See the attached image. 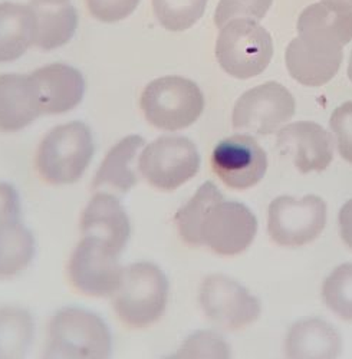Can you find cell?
<instances>
[{
    "instance_id": "cell-24",
    "label": "cell",
    "mask_w": 352,
    "mask_h": 359,
    "mask_svg": "<svg viewBox=\"0 0 352 359\" xmlns=\"http://www.w3.org/2000/svg\"><path fill=\"white\" fill-rule=\"evenodd\" d=\"M298 34L324 35L345 46L352 41V8L335 0H320L301 13Z\"/></svg>"
},
{
    "instance_id": "cell-7",
    "label": "cell",
    "mask_w": 352,
    "mask_h": 359,
    "mask_svg": "<svg viewBox=\"0 0 352 359\" xmlns=\"http://www.w3.org/2000/svg\"><path fill=\"white\" fill-rule=\"evenodd\" d=\"M121 257L123 253L98 238L81 236L67 262L68 282L85 297L111 299L126 266Z\"/></svg>"
},
{
    "instance_id": "cell-4",
    "label": "cell",
    "mask_w": 352,
    "mask_h": 359,
    "mask_svg": "<svg viewBox=\"0 0 352 359\" xmlns=\"http://www.w3.org/2000/svg\"><path fill=\"white\" fill-rule=\"evenodd\" d=\"M140 105L151 127L175 133L191 127L197 121L204 109V97L196 82L170 75L147 85Z\"/></svg>"
},
{
    "instance_id": "cell-19",
    "label": "cell",
    "mask_w": 352,
    "mask_h": 359,
    "mask_svg": "<svg viewBox=\"0 0 352 359\" xmlns=\"http://www.w3.org/2000/svg\"><path fill=\"white\" fill-rule=\"evenodd\" d=\"M41 115L31 75H0V133L22 131Z\"/></svg>"
},
{
    "instance_id": "cell-32",
    "label": "cell",
    "mask_w": 352,
    "mask_h": 359,
    "mask_svg": "<svg viewBox=\"0 0 352 359\" xmlns=\"http://www.w3.org/2000/svg\"><path fill=\"white\" fill-rule=\"evenodd\" d=\"M23 215V200L16 184L0 180V227L20 222Z\"/></svg>"
},
{
    "instance_id": "cell-8",
    "label": "cell",
    "mask_w": 352,
    "mask_h": 359,
    "mask_svg": "<svg viewBox=\"0 0 352 359\" xmlns=\"http://www.w3.org/2000/svg\"><path fill=\"white\" fill-rule=\"evenodd\" d=\"M198 305L204 316L224 331H241L250 326L262 312L259 299L241 282L223 273L203 279Z\"/></svg>"
},
{
    "instance_id": "cell-12",
    "label": "cell",
    "mask_w": 352,
    "mask_h": 359,
    "mask_svg": "<svg viewBox=\"0 0 352 359\" xmlns=\"http://www.w3.org/2000/svg\"><path fill=\"white\" fill-rule=\"evenodd\" d=\"M210 164L226 187L243 191L259 184L265 177L268 156L253 137L236 134L215 147Z\"/></svg>"
},
{
    "instance_id": "cell-30",
    "label": "cell",
    "mask_w": 352,
    "mask_h": 359,
    "mask_svg": "<svg viewBox=\"0 0 352 359\" xmlns=\"http://www.w3.org/2000/svg\"><path fill=\"white\" fill-rule=\"evenodd\" d=\"M330 127L341 157L352 164V102H344L332 112Z\"/></svg>"
},
{
    "instance_id": "cell-2",
    "label": "cell",
    "mask_w": 352,
    "mask_h": 359,
    "mask_svg": "<svg viewBox=\"0 0 352 359\" xmlns=\"http://www.w3.org/2000/svg\"><path fill=\"white\" fill-rule=\"evenodd\" d=\"M170 296L171 285L164 269L151 260H135L124 266L121 282L109 301L121 325L144 331L165 316Z\"/></svg>"
},
{
    "instance_id": "cell-31",
    "label": "cell",
    "mask_w": 352,
    "mask_h": 359,
    "mask_svg": "<svg viewBox=\"0 0 352 359\" xmlns=\"http://www.w3.org/2000/svg\"><path fill=\"white\" fill-rule=\"evenodd\" d=\"M91 15L104 23L127 19L140 5V0H86Z\"/></svg>"
},
{
    "instance_id": "cell-3",
    "label": "cell",
    "mask_w": 352,
    "mask_h": 359,
    "mask_svg": "<svg viewBox=\"0 0 352 359\" xmlns=\"http://www.w3.org/2000/svg\"><path fill=\"white\" fill-rule=\"evenodd\" d=\"M95 156L91 128L82 121L53 127L39 142L35 171L46 186L69 187L90 170Z\"/></svg>"
},
{
    "instance_id": "cell-26",
    "label": "cell",
    "mask_w": 352,
    "mask_h": 359,
    "mask_svg": "<svg viewBox=\"0 0 352 359\" xmlns=\"http://www.w3.org/2000/svg\"><path fill=\"white\" fill-rule=\"evenodd\" d=\"M160 359H231L226 338L212 329H197L189 334L180 346Z\"/></svg>"
},
{
    "instance_id": "cell-22",
    "label": "cell",
    "mask_w": 352,
    "mask_h": 359,
    "mask_svg": "<svg viewBox=\"0 0 352 359\" xmlns=\"http://www.w3.org/2000/svg\"><path fill=\"white\" fill-rule=\"evenodd\" d=\"M36 19L29 5L0 4V64L13 62L35 45Z\"/></svg>"
},
{
    "instance_id": "cell-29",
    "label": "cell",
    "mask_w": 352,
    "mask_h": 359,
    "mask_svg": "<svg viewBox=\"0 0 352 359\" xmlns=\"http://www.w3.org/2000/svg\"><path fill=\"white\" fill-rule=\"evenodd\" d=\"M272 5L273 0H220L215 13V23L217 27H223L234 19L257 22L266 16Z\"/></svg>"
},
{
    "instance_id": "cell-15",
    "label": "cell",
    "mask_w": 352,
    "mask_h": 359,
    "mask_svg": "<svg viewBox=\"0 0 352 359\" xmlns=\"http://www.w3.org/2000/svg\"><path fill=\"white\" fill-rule=\"evenodd\" d=\"M278 148L302 174L324 171L334 158L332 135L312 121H298L282 127L278 133Z\"/></svg>"
},
{
    "instance_id": "cell-1",
    "label": "cell",
    "mask_w": 352,
    "mask_h": 359,
    "mask_svg": "<svg viewBox=\"0 0 352 359\" xmlns=\"http://www.w3.org/2000/svg\"><path fill=\"white\" fill-rule=\"evenodd\" d=\"M114 334L98 312L68 305L48 320L39 359H112Z\"/></svg>"
},
{
    "instance_id": "cell-9",
    "label": "cell",
    "mask_w": 352,
    "mask_h": 359,
    "mask_svg": "<svg viewBox=\"0 0 352 359\" xmlns=\"http://www.w3.org/2000/svg\"><path fill=\"white\" fill-rule=\"evenodd\" d=\"M327 224V203L318 196L302 198L280 196L268 210V231L279 246L299 248L312 243Z\"/></svg>"
},
{
    "instance_id": "cell-27",
    "label": "cell",
    "mask_w": 352,
    "mask_h": 359,
    "mask_svg": "<svg viewBox=\"0 0 352 359\" xmlns=\"http://www.w3.org/2000/svg\"><path fill=\"white\" fill-rule=\"evenodd\" d=\"M208 2L209 0H153V11L167 31L183 32L201 19Z\"/></svg>"
},
{
    "instance_id": "cell-17",
    "label": "cell",
    "mask_w": 352,
    "mask_h": 359,
    "mask_svg": "<svg viewBox=\"0 0 352 359\" xmlns=\"http://www.w3.org/2000/svg\"><path fill=\"white\" fill-rule=\"evenodd\" d=\"M145 145L141 135L131 134L115 142L100 163L94 178V190H108L116 194H127L138 186V157Z\"/></svg>"
},
{
    "instance_id": "cell-23",
    "label": "cell",
    "mask_w": 352,
    "mask_h": 359,
    "mask_svg": "<svg viewBox=\"0 0 352 359\" xmlns=\"http://www.w3.org/2000/svg\"><path fill=\"white\" fill-rule=\"evenodd\" d=\"M38 256V238L22 220L0 227V282L29 271Z\"/></svg>"
},
{
    "instance_id": "cell-5",
    "label": "cell",
    "mask_w": 352,
    "mask_h": 359,
    "mask_svg": "<svg viewBox=\"0 0 352 359\" xmlns=\"http://www.w3.org/2000/svg\"><path fill=\"white\" fill-rule=\"evenodd\" d=\"M201 157L197 145L183 135H163L145 144L138 157V172L151 189L171 193L198 174Z\"/></svg>"
},
{
    "instance_id": "cell-20",
    "label": "cell",
    "mask_w": 352,
    "mask_h": 359,
    "mask_svg": "<svg viewBox=\"0 0 352 359\" xmlns=\"http://www.w3.org/2000/svg\"><path fill=\"white\" fill-rule=\"evenodd\" d=\"M36 19L35 46L53 50L67 45L78 27V13L69 0H31Z\"/></svg>"
},
{
    "instance_id": "cell-34",
    "label": "cell",
    "mask_w": 352,
    "mask_h": 359,
    "mask_svg": "<svg viewBox=\"0 0 352 359\" xmlns=\"http://www.w3.org/2000/svg\"><path fill=\"white\" fill-rule=\"evenodd\" d=\"M348 78H349V81L352 82V53H351L349 64H348Z\"/></svg>"
},
{
    "instance_id": "cell-14",
    "label": "cell",
    "mask_w": 352,
    "mask_h": 359,
    "mask_svg": "<svg viewBox=\"0 0 352 359\" xmlns=\"http://www.w3.org/2000/svg\"><path fill=\"white\" fill-rule=\"evenodd\" d=\"M79 231L124 253L131 242L133 222L120 194L95 190L81 212Z\"/></svg>"
},
{
    "instance_id": "cell-25",
    "label": "cell",
    "mask_w": 352,
    "mask_h": 359,
    "mask_svg": "<svg viewBox=\"0 0 352 359\" xmlns=\"http://www.w3.org/2000/svg\"><path fill=\"white\" fill-rule=\"evenodd\" d=\"M223 197V193L213 182H206L175 212L174 226L184 245L190 248H201V224L210 207Z\"/></svg>"
},
{
    "instance_id": "cell-21",
    "label": "cell",
    "mask_w": 352,
    "mask_h": 359,
    "mask_svg": "<svg viewBox=\"0 0 352 359\" xmlns=\"http://www.w3.org/2000/svg\"><path fill=\"white\" fill-rule=\"evenodd\" d=\"M38 338L32 311L19 304L0 305V359H29Z\"/></svg>"
},
{
    "instance_id": "cell-6",
    "label": "cell",
    "mask_w": 352,
    "mask_h": 359,
    "mask_svg": "<svg viewBox=\"0 0 352 359\" xmlns=\"http://www.w3.org/2000/svg\"><path fill=\"white\" fill-rule=\"evenodd\" d=\"M216 57L233 78L249 79L265 72L273 57V41L265 27L252 19H234L220 27Z\"/></svg>"
},
{
    "instance_id": "cell-18",
    "label": "cell",
    "mask_w": 352,
    "mask_h": 359,
    "mask_svg": "<svg viewBox=\"0 0 352 359\" xmlns=\"http://www.w3.org/2000/svg\"><path fill=\"white\" fill-rule=\"evenodd\" d=\"M341 353V334L334 325L320 318L297 320L285 338L286 359H338Z\"/></svg>"
},
{
    "instance_id": "cell-10",
    "label": "cell",
    "mask_w": 352,
    "mask_h": 359,
    "mask_svg": "<svg viewBox=\"0 0 352 359\" xmlns=\"http://www.w3.org/2000/svg\"><path fill=\"white\" fill-rule=\"evenodd\" d=\"M257 233V219L250 208L224 197L215 203L201 224V248L222 257L242 255Z\"/></svg>"
},
{
    "instance_id": "cell-11",
    "label": "cell",
    "mask_w": 352,
    "mask_h": 359,
    "mask_svg": "<svg viewBox=\"0 0 352 359\" xmlns=\"http://www.w3.org/2000/svg\"><path fill=\"white\" fill-rule=\"evenodd\" d=\"M295 111V98L289 89L278 82H266L241 95L233 108L231 124L234 130L269 135L285 127Z\"/></svg>"
},
{
    "instance_id": "cell-16",
    "label": "cell",
    "mask_w": 352,
    "mask_h": 359,
    "mask_svg": "<svg viewBox=\"0 0 352 359\" xmlns=\"http://www.w3.org/2000/svg\"><path fill=\"white\" fill-rule=\"evenodd\" d=\"M42 115H61L75 109L83 100L85 79L74 67L50 64L32 74Z\"/></svg>"
},
{
    "instance_id": "cell-33",
    "label": "cell",
    "mask_w": 352,
    "mask_h": 359,
    "mask_svg": "<svg viewBox=\"0 0 352 359\" xmlns=\"http://www.w3.org/2000/svg\"><path fill=\"white\" fill-rule=\"evenodd\" d=\"M339 234L344 243L352 250V198L348 200L339 210L338 216Z\"/></svg>"
},
{
    "instance_id": "cell-35",
    "label": "cell",
    "mask_w": 352,
    "mask_h": 359,
    "mask_svg": "<svg viewBox=\"0 0 352 359\" xmlns=\"http://www.w3.org/2000/svg\"><path fill=\"white\" fill-rule=\"evenodd\" d=\"M335 2H341V4H345L352 8V0H335Z\"/></svg>"
},
{
    "instance_id": "cell-13",
    "label": "cell",
    "mask_w": 352,
    "mask_h": 359,
    "mask_svg": "<svg viewBox=\"0 0 352 359\" xmlns=\"http://www.w3.org/2000/svg\"><path fill=\"white\" fill-rule=\"evenodd\" d=\"M344 45L316 34H299L286 48L285 62L289 75L305 86L328 83L339 71Z\"/></svg>"
},
{
    "instance_id": "cell-28",
    "label": "cell",
    "mask_w": 352,
    "mask_h": 359,
    "mask_svg": "<svg viewBox=\"0 0 352 359\" xmlns=\"http://www.w3.org/2000/svg\"><path fill=\"white\" fill-rule=\"evenodd\" d=\"M322 299L332 313L352 322V263L337 266L322 285Z\"/></svg>"
}]
</instances>
